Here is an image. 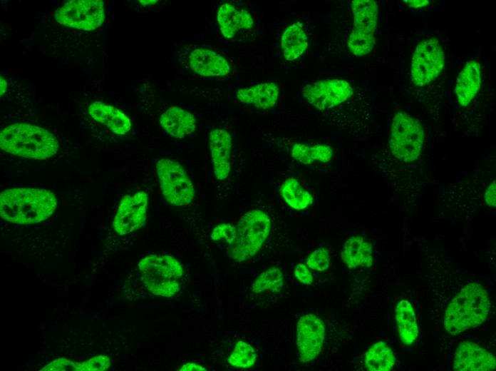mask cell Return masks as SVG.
<instances>
[{
	"label": "cell",
	"instance_id": "1",
	"mask_svg": "<svg viewBox=\"0 0 496 371\" xmlns=\"http://www.w3.org/2000/svg\"><path fill=\"white\" fill-rule=\"evenodd\" d=\"M57 200L51 191L36 188H14L0 195L1 218L17 224L46 220L56 210Z\"/></svg>",
	"mask_w": 496,
	"mask_h": 371
},
{
	"label": "cell",
	"instance_id": "2",
	"mask_svg": "<svg viewBox=\"0 0 496 371\" xmlns=\"http://www.w3.org/2000/svg\"><path fill=\"white\" fill-rule=\"evenodd\" d=\"M490 298L484 288L469 283L457 293L446 308L444 327L451 335H457L482 324L490 310Z\"/></svg>",
	"mask_w": 496,
	"mask_h": 371
},
{
	"label": "cell",
	"instance_id": "3",
	"mask_svg": "<svg viewBox=\"0 0 496 371\" xmlns=\"http://www.w3.org/2000/svg\"><path fill=\"white\" fill-rule=\"evenodd\" d=\"M0 146L7 153L35 159L48 158L58 150V143L51 132L29 123L6 127L0 133Z\"/></svg>",
	"mask_w": 496,
	"mask_h": 371
},
{
	"label": "cell",
	"instance_id": "4",
	"mask_svg": "<svg viewBox=\"0 0 496 371\" xmlns=\"http://www.w3.org/2000/svg\"><path fill=\"white\" fill-rule=\"evenodd\" d=\"M141 280L153 294L170 298L180 290L183 276L182 264L167 255H150L138 265Z\"/></svg>",
	"mask_w": 496,
	"mask_h": 371
},
{
	"label": "cell",
	"instance_id": "5",
	"mask_svg": "<svg viewBox=\"0 0 496 371\" xmlns=\"http://www.w3.org/2000/svg\"><path fill=\"white\" fill-rule=\"evenodd\" d=\"M271 230L269 216L259 210H252L244 214L237 226V235L227 252L236 261L246 260L260 250Z\"/></svg>",
	"mask_w": 496,
	"mask_h": 371
},
{
	"label": "cell",
	"instance_id": "6",
	"mask_svg": "<svg viewBox=\"0 0 496 371\" xmlns=\"http://www.w3.org/2000/svg\"><path fill=\"white\" fill-rule=\"evenodd\" d=\"M424 136L423 128L418 119L405 111H398L391 126L390 151L404 163L413 162L420 156Z\"/></svg>",
	"mask_w": 496,
	"mask_h": 371
},
{
	"label": "cell",
	"instance_id": "7",
	"mask_svg": "<svg viewBox=\"0 0 496 371\" xmlns=\"http://www.w3.org/2000/svg\"><path fill=\"white\" fill-rule=\"evenodd\" d=\"M351 10L353 29L348 36L347 46L353 55L363 56L370 53L375 45L378 5L373 0H353Z\"/></svg>",
	"mask_w": 496,
	"mask_h": 371
},
{
	"label": "cell",
	"instance_id": "8",
	"mask_svg": "<svg viewBox=\"0 0 496 371\" xmlns=\"http://www.w3.org/2000/svg\"><path fill=\"white\" fill-rule=\"evenodd\" d=\"M160 190L167 202L182 206L190 204L195 198V188L183 166L178 162L162 158L156 163Z\"/></svg>",
	"mask_w": 496,
	"mask_h": 371
},
{
	"label": "cell",
	"instance_id": "9",
	"mask_svg": "<svg viewBox=\"0 0 496 371\" xmlns=\"http://www.w3.org/2000/svg\"><path fill=\"white\" fill-rule=\"evenodd\" d=\"M445 66L443 49L435 38L421 41L412 56L411 78L418 87L429 84L440 73Z\"/></svg>",
	"mask_w": 496,
	"mask_h": 371
},
{
	"label": "cell",
	"instance_id": "10",
	"mask_svg": "<svg viewBox=\"0 0 496 371\" xmlns=\"http://www.w3.org/2000/svg\"><path fill=\"white\" fill-rule=\"evenodd\" d=\"M56 20L61 24L84 31L99 27L105 18L100 0H72L57 10Z\"/></svg>",
	"mask_w": 496,
	"mask_h": 371
},
{
	"label": "cell",
	"instance_id": "11",
	"mask_svg": "<svg viewBox=\"0 0 496 371\" xmlns=\"http://www.w3.org/2000/svg\"><path fill=\"white\" fill-rule=\"evenodd\" d=\"M353 88L346 81L332 78L306 85L302 95L314 107L324 110L339 106L353 95Z\"/></svg>",
	"mask_w": 496,
	"mask_h": 371
},
{
	"label": "cell",
	"instance_id": "12",
	"mask_svg": "<svg viewBox=\"0 0 496 371\" xmlns=\"http://www.w3.org/2000/svg\"><path fill=\"white\" fill-rule=\"evenodd\" d=\"M148 205V195L145 192L125 195L113 221L115 233L125 235L143 227L146 220Z\"/></svg>",
	"mask_w": 496,
	"mask_h": 371
},
{
	"label": "cell",
	"instance_id": "13",
	"mask_svg": "<svg viewBox=\"0 0 496 371\" xmlns=\"http://www.w3.org/2000/svg\"><path fill=\"white\" fill-rule=\"evenodd\" d=\"M325 336L323 321L314 314L301 316L297 322V348L299 360L306 362L320 352Z\"/></svg>",
	"mask_w": 496,
	"mask_h": 371
},
{
	"label": "cell",
	"instance_id": "14",
	"mask_svg": "<svg viewBox=\"0 0 496 371\" xmlns=\"http://www.w3.org/2000/svg\"><path fill=\"white\" fill-rule=\"evenodd\" d=\"M495 367V357L479 345L465 341L458 346L454 357V370L490 371Z\"/></svg>",
	"mask_w": 496,
	"mask_h": 371
},
{
	"label": "cell",
	"instance_id": "15",
	"mask_svg": "<svg viewBox=\"0 0 496 371\" xmlns=\"http://www.w3.org/2000/svg\"><path fill=\"white\" fill-rule=\"evenodd\" d=\"M232 138L229 133L224 129H214L210 133V148L217 179H226L230 173V154Z\"/></svg>",
	"mask_w": 496,
	"mask_h": 371
},
{
	"label": "cell",
	"instance_id": "16",
	"mask_svg": "<svg viewBox=\"0 0 496 371\" xmlns=\"http://www.w3.org/2000/svg\"><path fill=\"white\" fill-rule=\"evenodd\" d=\"M189 65L192 71L202 76H222L230 72L229 64L225 58L205 48H197L191 51Z\"/></svg>",
	"mask_w": 496,
	"mask_h": 371
},
{
	"label": "cell",
	"instance_id": "17",
	"mask_svg": "<svg viewBox=\"0 0 496 371\" xmlns=\"http://www.w3.org/2000/svg\"><path fill=\"white\" fill-rule=\"evenodd\" d=\"M481 86V66L475 60L467 61L458 74L455 93L459 104L467 106L477 95Z\"/></svg>",
	"mask_w": 496,
	"mask_h": 371
},
{
	"label": "cell",
	"instance_id": "18",
	"mask_svg": "<svg viewBox=\"0 0 496 371\" xmlns=\"http://www.w3.org/2000/svg\"><path fill=\"white\" fill-rule=\"evenodd\" d=\"M217 22L222 34L227 39L232 38L242 29L253 26L251 14L245 9H238L232 3L222 4L217 11Z\"/></svg>",
	"mask_w": 496,
	"mask_h": 371
},
{
	"label": "cell",
	"instance_id": "19",
	"mask_svg": "<svg viewBox=\"0 0 496 371\" xmlns=\"http://www.w3.org/2000/svg\"><path fill=\"white\" fill-rule=\"evenodd\" d=\"M88 113L93 119L105 125L117 135H125L131 128L130 118L113 106L95 101L89 106Z\"/></svg>",
	"mask_w": 496,
	"mask_h": 371
},
{
	"label": "cell",
	"instance_id": "20",
	"mask_svg": "<svg viewBox=\"0 0 496 371\" xmlns=\"http://www.w3.org/2000/svg\"><path fill=\"white\" fill-rule=\"evenodd\" d=\"M160 123L168 134L176 138H183L196 128V120L192 113L178 106L170 107L162 113Z\"/></svg>",
	"mask_w": 496,
	"mask_h": 371
},
{
	"label": "cell",
	"instance_id": "21",
	"mask_svg": "<svg viewBox=\"0 0 496 371\" xmlns=\"http://www.w3.org/2000/svg\"><path fill=\"white\" fill-rule=\"evenodd\" d=\"M278 96L279 87L273 82L259 83L237 92V97L241 102L262 109L274 106Z\"/></svg>",
	"mask_w": 496,
	"mask_h": 371
},
{
	"label": "cell",
	"instance_id": "22",
	"mask_svg": "<svg viewBox=\"0 0 496 371\" xmlns=\"http://www.w3.org/2000/svg\"><path fill=\"white\" fill-rule=\"evenodd\" d=\"M341 258L349 268L371 267L373 263L372 245L361 236H353L345 242Z\"/></svg>",
	"mask_w": 496,
	"mask_h": 371
},
{
	"label": "cell",
	"instance_id": "23",
	"mask_svg": "<svg viewBox=\"0 0 496 371\" xmlns=\"http://www.w3.org/2000/svg\"><path fill=\"white\" fill-rule=\"evenodd\" d=\"M111 365L110 358L103 355L92 357L83 362L58 358L44 366L41 371H104Z\"/></svg>",
	"mask_w": 496,
	"mask_h": 371
},
{
	"label": "cell",
	"instance_id": "24",
	"mask_svg": "<svg viewBox=\"0 0 496 371\" xmlns=\"http://www.w3.org/2000/svg\"><path fill=\"white\" fill-rule=\"evenodd\" d=\"M281 47L284 58L294 61L299 58L308 47L307 36L300 23L289 26L281 36Z\"/></svg>",
	"mask_w": 496,
	"mask_h": 371
},
{
	"label": "cell",
	"instance_id": "25",
	"mask_svg": "<svg viewBox=\"0 0 496 371\" xmlns=\"http://www.w3.org/2000/svg\"><path fill=\"white\" fill-rule=\"evenodd\" d=\"M396 320L401 342L407 345L416 340L418 328L412 305L407 300H400L396 308Z\"/></svg>",
	"mask_w": 496,
	"mask_h": 371
},
{
	"label": "cell",
	"instance_id": "26",
	"mask_svg": "<svg viewBox=\"0 0 496 371\" xmlns=\"http://www.w3.org/2000/svg\"><path fill=\"white\" fill-rule=\"evenodd\" d=\"M365 366L371 371H388L392 369L396 357L391 349L383 341L373 344L365 355Z\"/></svg>",
	"mask_w": 496,
	"mask_h": 371
},
{
	"label": "cell",
	"instance_id": "27",
	"mask_svg": "<svg viewBox=\"0 0 496 371\" xmlns=\"http://www.w3.org/2000/svg\"><path fill=\"white\" fill-rule=\"evenodd\" d=\"M279 193L284 201L296 210H304L313 203L311 193L294 178L285 180L279 188Z\"/></svg>",
	"mask_w": 496,
	"mask_h": 371
},
{
	"label": "cell",
	"instance_id": "28",
	"mask_svg": "<svg viewBox=\"0 0 496 371\" xmlns=\"http://www.w3.org/2000/svg\"><path fill=\"white\" fill-rule=\"evenodd\" d=\"M332 156V148L325 144L308 146L295 143L291 148V157L303 164H311L314 161L326 163L331 159Z\"/></svg>",
	"mask_w": 496,
	"mask_h": 371
},
{
	"label": "cell",
	"instance_id": "29",
	"mask_svg": "<svg viewBox=\"0 0 496 371\" xmlns=\"http://www.w3.org/2000/svg\"><path fill=\"white\" fill-rule=\"evenodd\" d=\"M284 284V276L281 270L271 267L262 273L252 285V291L256 293L265 290L279 291Z\"/></svg>",
	"mask_w": 496,
	"mask_h": 371
},
{
	"label": "cell",
	"instance_id": "30",
	"mask_svg": "<svg viewBox=\"0 0 496 371\" xmlns=\"http://www.w3.org/2000/svg\"><path fill=\"white\" fill-rule=\"evenodd\" d=\"M256 357V352L250 345L238 341L229 357V362L235 367L249 368L254 365Z\"/></svg>",
	"mask_w": 496,
	"mask_h": 371
},
{
	"label": "cell",
	"instance_id": "31",
	"mask_svg": "<svg viewBox=\"0 0 496 371\" xmlns=\"http://www.w3.org/2000/svg\"><path fill=\"white\" fill-rule=\"evenodd\" d=\"M308 267L316 271L326 270L330 264L329 250L325 248H319L313 251L306 258Z\"/></svg>",
	"mask_w": 496,
	"mask_h": 371
},
{
	"label": "cell",
	"instance_id": "32",
	"mask_svg": "<svg viewBox=\"0 0 496 371\" xmlns=\"http://www.w3.org/2000/svg\"><path fill=\"white\" fill-rule=\"evenodd\" d=\"M236 235L237 227L229 223H221L214 228L210 238L213 241L224 240L229 245L233 242Z\"/></svg>",
	"mask_w": 496,
	"mask_h": 371
},
{
	"label": "cell",
	"instance_id": "33",
	"mask_svg": "<svg viewBox=\"0 0 496 371\" xmlns=\"http://www.w3.org/2000/svg\"><path fill=\"white\" fill-rule=\"evenodd\" d=\"M294 276L302 284L309 285L312 283V274L303 263H298L294 268Z\"/></svg>",
	"mask_w": 496,
	"mask_h": 371
},
{
	"label": "cell",
	"instance_id": "34",
	"mask_svg": "<svg viewBox=\"0 0 496 371\" xmlns=\"http://www.w3.org/2000/svg\"><path fill=\"white\" fill-rule=\"evenodd\" d=\"M484 200L485 203L492 208L496 206V182L492 181L486 188L484 192Z\"/></svg>",
	"mask_w": 496,
	"mask_h": 371
},
{
	"label": "cell",
	"instance_id": "35",
	"mask_svg": "<svg viewBox=\"0 0 496 371\" xmlns=\"http://www.w3.org/2000/svg\"><path fill=\"white\" fill-rule=\"evenodd\" d=\"M403 2L412 9L422 8L430 4V1L427 0H404Z\"/></svg>",
	"mask_w": 496,
	"mask_h": 371
},
{
	"label": "cell",
	"instance_id": "36",
	"mask_svg": "<svg viewBox=\"0 0 496 371\" xmlns=\"http://www.w3.org/2000/svg\"><path fill=\"white\" fill-rule=\"evenodd\" d=\"M179 370L181 371H192V370H196V371H203L206 370V369L197 364L193 363V362H187L185 365H183Z\"/></svg>",
	"mask_w": 496,
	"mask_h": 371
},
{
	"label": "cell",
	"instance_id": "37",
	"mask_svg": "<svg viewBox=\"0 0 496 371\" xmlns=\"http://www.w3.org/2000/svg\"><path fill=\"white\" fill-rule=\"evenodd\" d=\"M6 81L1 77V91H0V94L1 96L5 92V90L6 88Z\"/></svg>",
	"mask_w": 496,
	"mask_h": 371
},
{
	"label": "cell",
	"instance_id": "38",
	"mask_svg": "<svg viewBox=\"0 0 496 371\" xmlns=\"http://www.w3.org/2000/svg\"><path fill=\"white\" fill-rule=\"evenodd\" d=\"M140 2L143 5H147V4H153L156 3V2H157V1H143V0H142V1H140Z\"/></svg>",
	"mask_w": 496,
	"mask_h": 371
}]
</instances>
